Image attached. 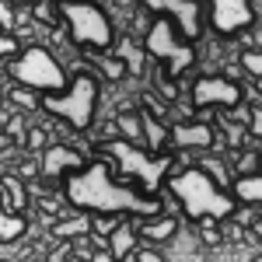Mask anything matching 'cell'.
<instances>
[{
  "mask_svg": "<svg viewBox=\"0 0 262 262\" xmlns=\"http://www.w3.org/2000/svg\"><path fill=\"white\" fill-rule=\"evenodd\" d=\"M63 196L74 210L81 213H98V217H119V213H133V217H164V200L158 192H137L133 185H122L112 168L105 161H95L91 168H70L60 175Z\"/></svg>",
  "mask_w": 262,
  "mask_h": 262,
  "instance_id": "6da1fadb",
  "label": "cell"
},
{
  "mask_svg": "<svg viewBox=\"0 0 262 262\" xmlns=\"http://www.w3.org/2000/svg\"><path fill=\"white\" fill-rule=\"evenodd\" d=\"M171 196L179 200L182 213L189 221H227L238 213V200L227 196L221 189V182L213 179L206 168H182L179 175L168 179Z\"/></svg>",
  "mask_w": 262,
  "mask_h": 262,
  "instance_id": "7a4b0ae2",
  "label": "cell"
},
{
  "mask_svg": "<svg viewBox=\"0 0 262 262\" xmlns=\"http://www.w3.org/2000/svg\"><path fill=\"white\" fill-rule=\"evenodd\" d=\"M98 101H101L98 77H95L91 70H77L74 81H70V88H67L63 95H46V98H39L35 105L46 108L53 119L67 122L74 133H88V129L95 126V119H98Z\"/></svg>",
  "mask_w": 262,
  "mask_h": 262,
  "instance_id": "3957f363",
  "label": "cell"
},
{
  "mask_svg": "<svg viewBox=\"0 0 262 262\" xmlns=\"http://www.w3.org/2000/svg\"><path fill=\"white\" fill-rule=\"evenodd\" d=\"M95 150L105 158H116L119 161L122 175H133L143 185V192H158L161 189V175L171 171L175 158L161 154V150H140L133 140H98Z\"/></svg>",
  "mask_w": 262,
  "mask_h": 262,
  "instance_id": "277c9868",
  "label": "cell"
},
{
  "mask_svg": "<svg viewBox=\"0 0 262 262\" xmlns=\"http://www.w3.org/2000/svg\"><path fill=\"white\" fill-rule=\"evenodd\" d=\"M60 14L70 21V42L81 53L108 56V49L116 46V25H112L105 7H98V4H60Z\"/></svg>",
  "mask_w": 262,
  "mask_h": 262,
  "instance_id": "5b68a950",
  "label": "cell"
},
{
  "mask_svg": "<svg viewBox=\"0 0 262 262\" xmlns=\"http://www.w3.org/2000/svg\"><path fill=\"white\" fill-rule=\"evenodd\" d=\"M143 49H147L150 56H158V60H168V70H164L161 77L171 84V95H175V84H179L182 70L196 60V49L175 32L171 18H164V14H154L150 32H147V39H143Z\"/></svg>",
  "mask_w": 262,
  "mask_h": 262,
  "instance_id": "8992f818",
  "label": "cell"
},
{
  "mask_svg": "<svg viewBox=\"0 0 262 262\" xmlns=\"http://www.w3.org/2000/svg\"><path fill=\"white\" fill-rule=\"evenodd\" d=\"M11 77L21 88L32 91H46V95H63L70 88V77L63 74V67L53 60V53L46 46H28L21 53V60L11 63Z\"/></svg>",
  "mask_w": 262,
  "mask_h": 262,
  "instance_id": "52a82bcc",
  "label": "cell"
},
{
  "mask_svg": "<svg viewBox=\"0 0 262 262\" xmlns=\"http://www.w3.org/2000/svg\"><path fill=\"white\" fill-rule=\"evenodd\" d=\"M245 101V88L234 84L224 74H200L192 81V91H189V108L192 112H206V108H238Z\"/></svg>",
  "mask_w": 262,
  "mask_h": 262,
  "instance_id": "ba28073f",
  "label": "cell"
},
{
  "mask_svg": "<svg viewBox=\"0 0 262 262\" xmlns=\"http://www.w3.org/2000/svg\"><path fill=\"white\" fill-rule=\"evenodd\" d=\"M206 11H210V28L221 39H234L255 25V7L245 0H213Z\"/></svg>",
  "mask_w": 262,
  "mask_h": 262,
  "instance_id": "9c48e42d",
  "label": "cell"
},
{
  "mask_svg": "<svg viewBox=\"0 0 262 262\" xmlns=\"http://www.w3.org/2000/svg\"><path fill=\"white\" fill-rule=\"evenodd\" d=\"M154 14L164 18H179V32L189 46H196L203 35V4L200 0H150L147 4Z\"/></svg>",
  "mask_w": 262,
  "mask_h": 262,
  "instance_id": "30bf717a",
  "label": "cell"
},
{
  "mask_svg": "<svg viewBox=\"0 0 262 262\" xmlns=\"http://www.w3.org/2000/svg\"><path fill=\"white\" fill-rule=\"evenodd\" d=\"M168 147H175V150H185V147H200V150L217 147V129L210 122H179L168 133Z\"/></svg>",
  "mask_w": 262,
  "mask_h": 262,
  "instance_id": "8fae6325",
  "label": "cell"
},
{
  "mask_svg": "<svg viewBox=\"0 0 262 262\" xmlns=\"http://www.w3.org/2000/svg\"><path fill=\"white\" fill-rule=\"evenodd\" d=\"M84 158L77 150H70V147H49L46 150V175H63V171H70V168H77Z\"/></svg>",
  "mask_w": 262,
  "mask_h": 262,
  "instance_id": "7c38bea8",
  "label": "cell"
},
{
  "mask_svg": "<svg viewBox=\"0 0 262 262\" xmlns=\"http://www.w3.org/2000/svg\"><path fill=\"white\" fill-rule=\"evenodd\" d=\"M84 60L91 63L95 70H101L108 81H119V77H126V74H129V60H126V56L112 60V56H95V53H84Z\"/></svg>",
  "mask_w": 262,
  "mask_h": 262,
  "instance_id": "4fadbf2b",
  "label": "cell"
},
{
  "mask_svg": "<svg viewBox=\"0 0 262 262\" xmlns=\"http://www.w3.org/2000/svg\"><path fill=\"white\" fill-rule=\"evenodd\" d=\"M108 245H112V259H129L133 255V221H122L116 231H112V238H108Z\"/></svg>",
  "mask_w": 262,
  "mask_h": 262,
  "instance_id": "5bb4252c",
  "label": "cell"
},
{
  "mask_svg": "<svg viewBox=\"0 0 262 262\" xmlns=\"http://www.w3.org/2000/svg\"><path fill=\"white\" fill-rule=\"evenodd\" d=\"M25 231H28V221H25L21 213H11V210H7V213L0 217V245L18 242Z\"/></svg>",
  "mask_w": 262,
  "mask_h": 262,
  "instance_id": "9a60e30c",
  "label": "cell"
},
{
  "mask_svg": "<svg viewBox=\"0 0 262 262\" xmlns=\"http://www.w3.org/2000/svg\"><path fill=\"white\" fill-rule=\"evenodd\" d=\"M234 196L242 203H259L262 200V175H242V179H234Z\"/></svg>",
  "mask_w": 262,
  "mask_h": 262,
  "instance_id": "2e32d148",
  "label": "cell"
},
{
  "mask_svg": "<svg viewBox=\"0 0 262 262\" xmlns=\"http://www.w3.org/2000/svg\"><path fill=\"white\" fill-rule=\"evenodd\" d=\"M119 129L126 133V140H147V137H143V116L140 112H122Z\"/></svg>",
  "mask_w": 262,
  "mask_h": 262,
  "instance_id": "e0dca14e",
  "label": "cell"
},
{
  "mask_svg": "<svg viewBox=\"0 0 262 262\" xmlns=\"http://www.w3.org/2000/svg\"><path fill=\"white\" fill-rule=\"evenodd\" d=\"M4 192H7V210H11V213H21V206L28 200V196H25V185L7 175V179H4Z\"/></svg>",
  "mask_w": 262,
  "mask_h": 262,
  "instance_id": "ac0fdd59",
  "label": "cell"
},
{
  "mask_svg": "<svg viewBox=\"0 0 262 262\" xmlns=\"http://www.w3.org/2000/svg\"><path fill=\"white\" fill-rule=\"evenodd\" d=\"M175 227H179L175 217H164L161 224H147V227H143V238H154V242H158V238H171Z\"/></svg>",
  "mask_w": 262,
  "mask_h": 262,
  "instance_id": "d6986e66",
  "label": "cell"
},
{
  "mask_svg": "<svg viewBox=\"0 0 262 262\" xmlns=\"http://www.w3.org/2000/svg\"><path fill=\"white\" fill-rule=\"evenodd\" d=\"M91 227L88 217H77V221H63V224H53V234H84Z\"/></svg>",
  "mask_w": 262,
  "mask_h": 262,
  "instance_id": "ffe728a7",
  "label": "cell"
},
{
  "mask_svg": "<svg viewBox=\"0 0 262 262\" xmlns=\"http://www.w3.org/2000/svg\"><path fill=\"white\" fill-rule=\"evenodd\" d=\"M242 67L259 81V77H262V53H259V49H245V53H242Z\"/></svg>",
  "mask_w": 262,
  "mask_h": 262,
  "instance_id": "44dd1931",
  "label": "cell"
},
{
  "mask_svg": "<svg viewBox=\"0 0 262 262\" xmlns=\"http://www.w3.org/2000/svg\"><path fill=\"white\" fill-rule=\"evenodd\" d=\"M248 129H252V137H262V108L259 105H252V126Z\"/></svg>",
  "mask_w": 262,
  "mask_h": 262,
  "instance_id": "7402d4cb",
  "label": "cell"
},
{
  "mask_svg": "<svg viewBox=\"0 0 262 262\" xmlns=\"http://www.w3.org/2000/svg\"><path fill=\"white\" fill-rule=\"evenodd\" d=\"M35 18H39L42 25H49V28H53V25H56V21H53V11H49V7H46V4H35Z\"/></svg>",
  "mask_w": 262,
  "mask_h": 262,
  "instance_id": "603a6c76",
  "label": "cell"
},
{
  "mask_svg": "<svg viewBox=\"0 0 262 262\" xmlns=\"http://www.w3.org/2000/svg\"><path fill=\"white\" fill-rule=\"evenodd\" d=\"M7 137H21V119H11V122H7Z\"/></svg>",
  "mask_w": 262,
  "mask_h": 262,
  "instance_id": "cb8c5ba5",
  "label": "cell"
},
{
  "mask_svg": "<svg viewBox=\"0 0 262 262\" xmlns=\"http://www.w3.org/2000/svg\"><path fill=\"white\" fill-rule=\"evenodd\" d=\"M0 18H4V28H11V25H14V21H11V7H4V11H0Z\"/></svg>",
  "mask_w": 262,
  "mask_h": 262,
  "instance_id": "d4e9b609",
  "label": "cell"
}]
</instances>
